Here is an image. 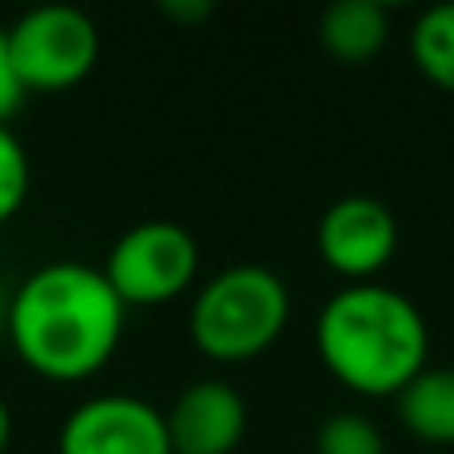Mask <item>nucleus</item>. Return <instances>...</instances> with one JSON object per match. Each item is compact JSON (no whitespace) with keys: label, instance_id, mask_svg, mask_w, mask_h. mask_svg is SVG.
<instances>
[{"label":"nucleus","instance_id":"2eb2a0df","mask_svg":"<svg viewBox=\"0 0 454 454\" xmlns=\"http://www.w3.org/2000/svg\"><path fill=\"white\" fill-rule=\"evenodd\" d=\"M160 12L168 16V20H184V24H204L207 16H212V4L207 0H168Z\"/></svg>","mask_w":454,"mask_h":454},{"label":"nucleus","instance_id":"dca6fc26","mask_svg":"<svg viewBox=\"0 0 454 454\" xmlns=\"http://www.w3.org/2000/svg\"><path fill=\"white\" fill-rule=\"evenodd\" d=\"M8 439H12V415H8V403L0 399V454L8 450Z\"/></svg>","mask_w":454,"mask_h":454},{"label":"nucleus","instance_id":"7ed1b4c3","mask_svg":"<svg viewBox=\"0 0 454 454\" xmlns=\"http://www.w3.org/2000/svg\"><path fill=\"white\" fill-rule=\"evenodd\" d=\"M291 319L287 283L259 263L212 275L192 303V343L215 363H251L279 343Z\"/></svg>","mask_w":454,"mask_h":454},{"label":"nucleus","instance_id":"f257e3e1","mask_svg":"<svg viewBox=\"0 0 454 454\" xmlns=\"http://www.w3.org/2000/svg\"><path fill=\"white\" fill-rule=\"evenodd\" d=\"M120 295L100 267L60 259L32 271L8 299V343L40 379L80 383L104 371L124 339Z\"/></svg>","mask_w":454,"mask_h":454},{"label":"nucleus","instance_id":"ddd939ff","mask_svg":"<svg viewBox=\"0 0 454 454\" xmlns=\"http://www.w3.org/2000/svg\"><path fill=\"white\" fill-rule=\"evenodd\" d=\"M32 188V168L24 144L12 136V128L0 124V223H8L24 207Z\"/></svg>","mask_w":454,"mask_h":454},{"label":"nucleus","instance_id":"1a4fd4ad","mask_svg":"<svg viewBox=\"0 0 454 454\" xmlns=\"http://www.w3.org/2000/svg\"><path fill=\"white\" fill-rule=\"evenodd\" d=\"M391 40V16L379 0H335L319 16V44L331 60L359 68L371 64Z\"/></svg>","mask_w":454,"mask_h":454},{"label":"nucleus","instance_id":"0eeeda50","mask_svg":"<svg viewBox=\"0 0 454 454\" xmlns=\"http://www.w3.org/2000/svg\"><path fill=\"white\" fill-rule=\"evenodd\" d=\"M319 259L351 283H371L399 247L395 212L375 196H343L323 212L315 231Z\"/></svg>","mask_w":454,"mask_h":454},{"label":"nucleus","instance_id":"6e6552de","mask_svg":"<svg viewBox=\"0 0 454 454\" xmlns=\"http://www.w3.org/2000/svg\"><path fill=\"white\" fill-rule=\"evenodd\" d=\"M172 454H235L247 434V403L220 379L192 383L164 415Z\"/></svg>","mask_w":454,"mask_h":454},{"label":"nucleus","instance_id":"4468645a","mask_svg":"<svg viewBox=\"0 0 454 454\" xmlns=\"http://www.w3.org/2000/svg\"><path fill=\"white\" fill-rule=\"evenodd\" d=\"M24 96H28V88L20 84V72H16L12 48H8V28H0V124H8L20 112Z\"/></svg>","mask_w":454,"mask_h":454},{"label":"nucleus","instance_id":"39448f33","mask_svg":"<svg viewBox=\"0 0 454 454\" xmlns=\"http://www.w3.org/2000/svg\"><path fill=\"white\" fill-rule=\"evenodd\" d=\"M20 84L28 92H68L100 64V28L68 4H40L8 28Z\"/></svg>","mask_w":454,"mask_h":454},{"label":"nucleus","instance_id":"f03ea898","mask_svg":"<svg viewBox=\"0 0 454 454\" xmlns=\"http://www.w3.org/2000/svg\"><path fill=\"white\" fill-rule=\"evenodd\" d=\"M315 351L347 391L363 399H395L427 371L431 331L403 291L383 283H351L323 303Z\"/></svg>","mask_w":454,"mask_h":454},{"label":"nucleus","instance_id":"f3484780","mask_svg":"<svg viewBox=\"0 0 454 454\" xmlns=\"http://www.w3.org/2000/svg\"><path fill=\"white\" fill-rule=\"evenodd\" d=\"M8 299H12V295H4V291H0V331H8Z\"/></svg>","mask_w":454,"mask_h":454},{"label":"nucleus","instance_id":"9b49d317","mask_svg":"<svg viewBox=\"0 0 454 454\" xmlns=\"http://www.w3.org/2000/svg\"><path fill=\"white\" fill-rule=\"evenodd\" d=\"M411 60L434 88L454 96V0L434 4L411 28Z\"/></svg>","mask_w":454,"mask_h":454},{"label":"nucleus","instance_id":"423d86ee","mask_svg":"<svg viewBox=\"0 0 454 454\" xmlns=\"http://www.w3.org/2000/svg\"><path fill=\"white\" fill-rule=\"evenodd\" d=\"M56 454H172L164 411L136 395H96L60 427Z\"/></svg>","mask_w":454,"mask_h":454},{"label":"nucleus","instance_id":"f8f14e48","mask_svg":"<svg viewBox=\"0 0 454 454\" xmlns=\"http://www.w3.org/2000/svg\"><path fill=\"white\" fill-rule=\"evenodd\" d=\"M315 454H387V442L367 415L339 411L315 431Z\"/></svg>","mask_w":454,"mask_h":454},{"label":"nucleus","instance_id":"20e7f679","mask_svg":"<svg viewBox=\"0 0 454 454\" xmlns=\"http://www.w3.org/2000/svg\"><path fill=\"white\" fill-rule=\"evenodd\" d=\"M100 271L124 307H160L196 283L200 243L176 220H144L112 243Z\"/></svg>","mask_w":454,"mask_h":454},{"label":"nucleus","instance_id":"9d476101","mask_svg":"<svg viewBox=\"0 0 454 454\" xmlns=\"http://www.w3.org/2000/svg\"><path fill=\"white\" fill-rule=\"evenodd\" d=\"M395 403L411 439L454 447V367H427L395 395Z\"/></svg>","mask_w":454,"mask_h":454}]
</instances>
